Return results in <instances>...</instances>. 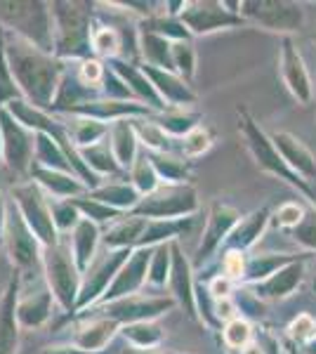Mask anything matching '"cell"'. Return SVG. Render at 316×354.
I'll return each mask as SVG.
<instances>
[{"label":"cell","mask_w":316,"mask_h":354,"mask_svg":"<svg viewBox=\"0 0 316 354\" xmlns=\"http://www.w3.org/2000/svg\"><path fill=\"white\" fill-rule=\"evenodd\" d=\"M227 342L229 345H234V347H241L243 342H248L250 338V326L245 322H232L229 324V328H227Z\"/></svg>","instance_id":"obj_1"},{"label":"cell","mask_w":316,"mask_h":354,"mask_svg":"<svg viewBox=\"0 0 316 354\" xmlns=\"http://www.w3.org/2000/svg\"><path fill=\"white\" fill-rule=\"evenodd\" d=\"M95 48L104 55H113L118 50V36L111 31V28H102L95 36Z\"/></svg>","instance_id":"obj_2"},{"label":"cell","mask_w":316,"mask_h":354,"mask_svg":"<svg viewBox=\"0 0 316 354\" xmlns=\"http://www.w3.org/2000/svg\"><path fill=\"white\" fill-rule=\"evenodd\" d=\"M185 149H187L189 153H201L203 149H208V137L201 133V130H196V133H192V135L187 137Z\"/></svg>","instance_id":"obj_3"},{"label":"cell","mask_w":316,"mask_h":354,"mask_svg":"<svg viewBox=\"0 0 316 354\" xmlns=\"http://www.w3.org/2000/svg\"><path fill=\"white\" fill-rule=\"evenodd\" d=\"M314 330H316V326L309 317H300L295 324H292V335H297V338H309Z\"/></svg>","instance_id":"obj_4"},{"label":"cell","mask_w":316,"mask_h":354,"mask_svg":"<svg viewBox=\"0 0 316 354\" xmlns=\"http://www.w3.org/2000/svg\"><path fill=\"white\" fill-rule=\"evenodd\" d=\"M300 215H302V210L297 208V205H284V208H281V213H279V218H281L284 225H297Z\"/></svg>","instance_id":"obj_5"},{"label":"cell","mask_w":316,"mask_h":354,"mask_svg":"<svg viewBox=\"0 0 316 354\" xmlns=\"http://www.w3.org/2000/svg\"><path fill=\"white\" fill-rule=\"evenodd\" d=\"M224 267H227V274L229 277H241V272H243V258L236 253H232L224 262Z\"/></svg>","instance_id":"obj_6"},{"label":"cell","mask_w":316,"mask_h":354,"mask_svg":"<svg viewBox=\"0 0 316 354\" xmlns=\"http://www.w3.org/2000/svg\"><path fill=\"white\" fill-rule=\"evenodd\" d=\"M83 78L90 83H97L102 78V68L97 62H88V64H83Z\"/></svg>","instance_id":"obj_7"},{"label":"cell","mask_w":316,"mask_h":354,"mask_svg":"<svg viewBox=\"0 0 316 354\" xmlns=\"http://www.w3.org/2000/svg\"><path fill=\"white\" fill-rule=\"evenodd\" d=\"M212 290H215V295H227V290H229V281H222V279H217L215 281V286H212Z\"/></svg>","instance_id":"obj_8"},{"label":"cell","mask_w":316,"mask_h":354,"mask_svg":"<svg viewBox=\"0 0 316 354\" xmlns=\"http://www.w3.org/2000/svg\"><path fill=\"white\" fill-rule=\"evenodd\" d=\"M217 310H220V317H232V314H234V307L229 305L227 300L220 302V307H217Z\"/></svg>","instance_id":"obj_9"},{"label":"cell","mask_w":316,"mask_h":354,"mask_svg":"<svg viewBox=\"0 0 316 354\" xmlns=\"http://www.w3.org/2000/svg\"><path fill=\"white\" fill-rule=\"evenodd\" d=\"M245 354H260V350H257V347H248V350H245Z\"/></svg>","instance_id":"obj_10"}]
</instances>
